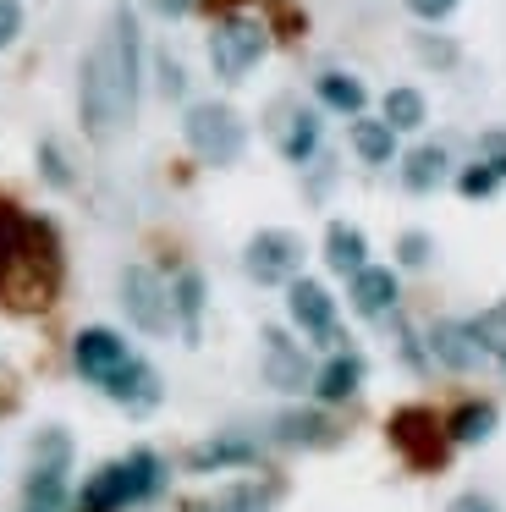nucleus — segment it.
<instances>
[{"label": "nucleus", "instance_id": "nucleus-1", "mask_svg": "<svg viewBox=\"0 0 506 512\" xmlns=\"http://www.w3.org/2000/svg\"><path fill=\"white\" fill-rule=\"evenodd\" d=\"M143 94V34L138 17L121 6L94 34L83 67H77V122L94 144H110L132 127Z\"/></svg>", "mask_w": 506, "mask_h": 512}, {"label": "nucleus", "instance_id": "nucleus-2", "mask_svg": "<svg viewBox=\"0 0 506 512\" xmlns=\"http://www.w3.org/2000/svg\"><path fill=\"white\" fill-rule=\"evenodd\" d=\"M182 138L204 166H237L248 149V122L220 100H198L182 111Z\"/></svg>", "mask_w": 506, "mask_h": 512}, {"label": "nucleus", "instance_id": "nucleus-3", "mask_svg": "<svg viewBox=\"0 0 506 512\" xmlns=\"http://www.w3.org/2000/svg\"><path fill=\"white\" fill-rule=\"evenodd\" d=\"M270 56V28L248 12H226L209 28V67L220 83H242L259 61Z\"/></svg>", "mask_w": 506, "mask_h": 512}, {"label": "nucleus", "instance_id": "nucleus-4", "mask_svg": "<svg viewBox=\"0 0 506 512\" xmlns=\"http://www.w3.org/2000/svg\"><path fill=\"white\" fill-rule=\"evenodd\" d=\"M121 309H127V320L138 325L143 336H165L171 331V287L160 281V270L149 265H127L121 270Z\"/></svg>", "mask_w": 506, "mask_h": 512}, {"label": "nucleus", "instance_id": "nucleus-5", "mask_svg": "<svg viewBox=\"0 0 506 512\" xmlns=\"http://www.w3.org/2000/svg\"><path fill=\"white\" fill-rule=\"evenodd\" d=\"M297 265H303V237H297V232H281V226H270V232H253L248 248H242V270H248L259 287H281V281H292Z\"/></svg>", "mask_w": 506, "mask_h": 512}, {"label": "nucleus", "instance_id": "nucleus-6", "mask_svg": "<svg viewBox=\"0 0 506 512\" xmlns=\"http://www.w3.org/2000/svg\"><path fill=\"white\" fill-rule=\"evenodd\" d=\"M286 309H292V320L303 325V331L314 336L319 347H341L336 298H330L319 281H308V276H292V281H286Z\"/></svg>", "mask_w": 506, "mask_h": 512}, {"label": "nucleus", "instance_id": "nucleus-7", "mask_svg": "<svg viewBox=\"0 0 506 512\" xmlns=\"http://www.w3.org/2000/svg\"><path fill=\"white\" fill-rule=\"evenodd\" d=\"M127 358H132L127 342H121L110 325H88V331H77V342H72V364H77V375H83L88 386H105Z\"/></svg>", "mask_w": 506, "mask_h": 512}, {"label": "nucleus", "instance_id": "nucleus-8", "mask_svg": "<svg viewBox=\"0 0 506 512\" xmlns=\"http://www.w3.org/2000/svg\"><path fill=\"white\" fill-rule=\"evenodd\" d=\"M424 347H429L435 364L462 369V375L490 358V353H484V342L473 336V320H435V325H429V336H424Z\"/></svg>", "mask_w": 506, "mask_h": 512}, {"label": "nucleus", "instance_id": "nucleus-9", "mask_svg": "<svg viewBox=\"0 0 506 512\" xmlns=\"http://www.w3.org/2000/svg\"><path fill=\"white\" fill-rule=\"evenodd\" d=\"M319 144H325V122H319L308 105H286V111L275 116V149H281L286 166H308V160L319 155Z\"/></svg>", "mask_w": 506, "mask_h": 512}, {"label": "nucleus", "instance_id": "nucleus-10", "mask_svg": "<svg viewBox=\"0 0 506 512\" xmlns=\"http://www.w3.org/2000/svg\"><path fill=\"white\" fill-rule=\"evenodd\" d=\"M99 391H105V397H116L121 408L132 413V419H143V413H149L154 402H160V391H165V386H160V369H154L149 358H127V364H121Z\"/></svg>", "mask_w": 506, "mask_h": 512}, {"label": "nucleus", "instance_id": "nucleus-11", "mask_svg": "<svg viewBox=\"0 0 506 512\" xmlns=\"http://www.w3.org/2000/svg\"><path fill=\"white\" fill-rule=\"evenodd\" d=\"M264 380H270L275 391H308V380H314L308 353L286 331H275V325L264 331Z\"/></svg>", "mask_w": 506, "mask_h": 512}, {"label": "nucleus", "instance_id": "nucleus-12", "mask_svg": "<svg viewBox=\"0 0 506 512\" xmlns=\"http://www.w3.org/2000/svg\"><path fill=\"white\" fill-rule=\"evenodd\" d=\"M259 463V441L242 430H220L209 435V441H198L193 452H187V468L193 474H220V468H253Z\"/></svg>", "mask_w": 506, "mask_h": 512}, {"label": "nucleus", "instance_id": "nucleus-13", "mask_svg": "<svg viewBox=\"0 0 506 512\" xmlns=\"http://www.w3.org/2000/svg\"><path fill=\"white\" fill-rule=\"evenodd\" d=\"M352 281V309L363 314V320H385V314L396 309V298H402V281H396V270L385 265H363Z\"/></svg>", "mask_w": 506, "mask_h": 512}, {"label": "nucleus", "instance_id": "nucleus-14", "mask_svg": "<svg viewBox=\"0 0 506 512\" xmlns=\"http://www.w3.org/2000/svg\"><path fill=\"white\" fill-rule=\"evenodd\" d=\"M358 386H363V353H352V347H336V353L314 369V380H308V391H314L319 402H347Z\"/></svg>", "mask_w": 506, "mask_h": 512}, {"label": "nucleus", "instance_id": "nucleus-15", "mask_svg": "<svg viewBox=\"0 0 506 512\" xmlns=\"http://www.w3.org/2000/svg\"><path fill=\"white\" fill-rule=\"evenodd\" d=\"M270 441L275 446H330L336 424L325 419V408H286V413H275Z\"/></svg>", "mask_w": 506, "mask_h": 512}, {"label": "nucleus", "instance_id": "nucleus-16", "mask_svg": "<svg viewBox=\"0 0 506 512\" xmlns=\"http://www.w3.org/2000/svg\"><path fill=\"white\" fill-rule=\"evenodd\" d=\"M396 166H402V188L407 193H435L440 182L451 177V149L446 144H418V149H407Z\"/></svg>", "mask_w": 506, "mask_h": 512}, {"label": "nucleus", "instance_id": "nucleus-17", "mask_svg": "<svg viewBox=\"0 0 506 512\" xmlns=\"http://www.w3.org/2000/svg\"><path fill=\"white\" fill-rule=\"evenodd\" d=\"M121 507H132L127 463H105L83 490H77V512H121Z\"/></svg>", "mask_w": 506, "mask_h": 512}, {"label": "nucleus", "instance_id": "nucleus-18", "mask_svg": "<svg viewBox=\"0 0 506 512\" xmlns=\"http://www.w3.org/2000/svg\"><path fill=\"white\" fill-rule=\"evenodd\" d=\"M347 144H352V155H358L363 166H391L396 160V127L385 122V116H352Z\"/></svg>", "mask_w": 506, "mask_h": 512}, {"label": "nucleus", "instance_id": "nucleus-19", "mask_svg": "<svg viewBox=\"0 0 506 512\" xmlns=\"http://www.w3.org/2000/svg\"><path fill=\"white\" fill-rule=\"evenodd\" d=\"M325 265L336 270V276H358V270L369 265V237L352 221H330L325 226Z\"/></svg>", "mask_w": 506, "mask_h": 512}, {"label": "nucleus", "instance_id": "nucleus-20", "mask_svg": "<svg viewBox=\"0 0 506 512\" xmlns=\"http://www.w3.org/2000/svg\"><path fill=\"white\" fill-rule=\"evenodd\" d=\"M204 303H209L204 276H198V270H176V281H171V314H176V325H182L187 342H198V320H204Z\"/></svg>", "mask_w": 506, "mask_h": 512}, {"label": "nucleus", "instance_id": "nucleus-21", "mask_svg": "<svg viewBox=\"0 0 506 512\" xmlns=\"http://www.w3.org/2000/svg\"><path fill=\"white\" fill-rule=\"evenodd\" d=\"M314 100L325 105V111H336V116H363V105H369V89H363L352 72H319L314 78Z\"/></svg>", "mask_w": 506, "mask_h": 512}, {"label": "nucleus", "instance_id": "nucleus-22", "mask_svg": "<svg viewBox=\"0 0 506 512\" xmlns=\"http://www.w3.org/2000/svg\"><path fill=\"white\" fill-rule=\"evenodd\" d=\"M495 424H501L495 402H462V408H451V419H446V441L479 446V441H490V435H495Z\"/></svg>", "mask_w": 506, "mask_h": 512}, {"label": "nucleus", "instance_id": "nucleus-23", "mask_svg": "<svg viewBox=\"0 0 506 512\" xmlns=\"http://www.w3.org/2000/svg\"><path fill=\"white\" fill-rule=\"evenodd\" d=\"M127 463V485H132V507L138 501H154L165 490V479H171V468H165L160 452H149V446H138L132 457H121Z\"/></svg>", "mask_w": 506, "mask_h": 512}, {"label": "nucleus", "instance_id": "nucleus-24", "mask_svg": "<svg viewBox=\"0 0 506 512\" xmlns=\"http://www.w3.org/2000/svg\"><path fill=\"white\" fill-rule=\"evenodd\" d=\"M22 501H28V512H61L66 507V468H28Z\"/></svg>", "mask_w": 506, "mask_h": 512}, {"label": "nucleus", "instance_id": "nucleus-25", "mask_svg": "<svg viewBox=\"0 0 506 512\" xmlns=\"http://www.w3.org/2000/svg\"><path fill=\"white\" fill-rule=\"evenodd\" d=\"M275 507V485H253V479H242V485H226L215 501H204L198 512H270Z\"/></svg>", "mask_w": 506, "mask_h": 512}, {"label": "nucleus", "instance_id": "nucleus-26", "mask_svg": "<svg viewBox=\"0 0 506 512\" xmlns=\"http://www.w3.org/2000/svg\"><path fill=\"white\" fill-rule=\"evenodd\" d=\"M380 116L396 127V133H418V127L429 122V100H424L418 89H407V83H402V89H391V94H385Z\"/></svg>", "mask_w": 506, "mask_h": 512}, {"label": "nucleus", "instance_id": "nucleus-27", "mask_svg": "<svg viewBox=\"0 0 506 512\" xmlns=\"http://www.w3.org/2000/svg\"><path fill=\"white\" fill-rule=\"evenodd\" d=\"M72 435L61 430V424H44L39 435H33V446H28V457H33V468H72Z\"/></svg>", "mask_w": 506, "mask_h": 512}, {"label": "nucleus", "instance_id": "nucleus-28", "mask_svg": "<svg viewBox=\"0 0 506 512\" xmlns=\"http://www.w3.org/2000/svg\"><path fill=\"white\" fill-rule=\"evenodd\" d=\"M33 160H39V177H44V188H55V193H66L77 182V171H72V155H66L55 138H39V149H33Z\"/></svg>", "mask_w": 506, "mask_h": 512}, {"label": "nucleus", "instance_id": "nucleus-29", "mask_svg": "<svg viewBox=\"0 0 506 512\" xmlns=\"http://www.w3.org/2000/svg\"><path fill=\"white\" fill-rule=\"evenodd\" d=\"M473 336L484 342V353H490V358L506 353V298L490 303L484 314H473Z\"/></svg>", "mask_w": 506, "mask_h": 512}, {"label": "nucleus", "instance_id": "nucleus-30", "mask_svg": "<svg viewBox=\"0 0 506 512\" xmlns=\"http://www.w3.org/2000/svg\"><path fill=\"white\" fill-rule=\"evenodd\" d=\"M495 188H501V171L484 166V160H473V166H462V171H457V193H462V199H473V204L490 199Z\"/></svg>", "mask_w": 506, "mask_h": 512}, {"label": "nucleus", "instance_id": "nucleus-31", "mask_svg": "<svg viewBox=\"0 0 506 512\" xmlns=\"http://www.w3.org/2000/svg\"><path fill=\"white\" fill-rule=\"evenodd\" d=\"M154 83H160V100H182L187 94V72L171 50H154Z\"/></svg>", "mask_w": 506, "mask_h": 512}, {"label": "nucleus", "instance_id": "nucleus-32", "mask_svg": "<svg viewBox=\"0 0 506 512\" xmlns=\"http://www.w3.org/2000/svg\"><path fill=\"white\" fill-rule=\"evenodd\" d=\"M418 56H424V67H435V72L457 67V45H451V39H435V34H418Z\"/></svg>", "mask_w": 506, "mask_h": 512}, {"label": "nucleus", "instance_id": "nucleus-33", "mask_svg": "<svg viewBox=\"0 0 506 512\" xmlns=\"http://www.w3.org/2000/svg\"><path fill=\"white\" fill-rule=\"evenodd\" d=\"M396 265L424 270L429 265V237L424 232H402V237H396Z\"/></svg>", "mask_w": 506, "mask_h": 512}, {"label": "nucleus", "instance_id": "nucleus-34", "mask_svg": "<svg viewBox=\"0 0 506 512\" xmlns=\"http://www.w3.org/2000/svg\"><path fill=\"white\" fill-rule=\"evenodd\" d=\"M402 6L418 17V23H451L462 0H402Z\"/></svg>", "mask_w": 506, "mask_h": 512}, {"label": "nucleus", "instance_id": "nucleus-35", "mask_svg": "<svg viewBox=\"0 0 506 512\" xmlns=\"http://www.w3.org/2000/svg\"><path fill=\"white\" fill-rule=\"evenodd\" d=\"M479 160H484V166H495V171H501V182H506V133H501V127L479 133Z\"/></svg>", "mask_w": 506, "mask_h": 512}, {"label": "nucleus", "instance_id": "nucleus-36", "mask_svg": "<svg viewBox=\"0 0 506 512\" xmlns=\"http://www.w3.org/2000/svg\"><path fill=\"white\" fill-rule=\"evenodd\" d=\"M22 39V6L17 0H0V50Z\"/></svg>", "mask_w": 506, "mask_h": 512}, {"label": "nucleus", "instance_id": "nucleus-37", "mask_svg": "<svg viewBox=\"0 0 506 512\" xmlns=\"http://www.w3.org/2000/svg\"><path fill=\"white\" fill-rule=\"evenodd\" d=\"M149 6H154V17H171L176 23V17H193L204 0H149Z\"/></svg>", "mask_w": 506, "mask_h": 512}, {"label": "nucleus", "instance_id": "nucleus-38", "mask_svg": "<svg viewBox=\"0 0 506 512\" xmlns=\"http://www.w3.org/2000/svg\"><path fill=\"white\" fill-rule=\"evenodd\" d=\"M446 512H501V507H495V501L490 496H479V490H462V496L457 501H451V507Z\"/></svg>", "mask_w": 506, "mask_h": 512}, {"label": "nucleus", "instance_id": "nucleus-39", "mask_svg": "<svg viewBox=\"0 0 506 512\" xmlns=\"http://www.w3.org/2000/svg\"><path fill=\"white\" fill-rule=\"evenodd\" d=\"M396 336H402V342H396V347H402V358H407V364H413V369H424V364H429V353H424V342H418V336H413V331H396Z\"/></svg>", "mask_w": 506, "mask_h": 512}, {"label": "nucleus", "instance_id": "nucleus-40", "mask_svg": "<svg viewBox=\"0 0 506 512\" xmlns=\"http://www.w3.org/2000/svg\"><path fill=\"white\" fill-rule=\"evenodd\" d=\"M501 364H506V353H501Z\"/></svg>", "mask_w": 506, "mask_h": 512}]
</instances>
